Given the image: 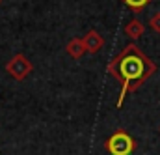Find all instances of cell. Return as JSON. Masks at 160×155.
<instances>
[{
  "label": "cell",
  "instance_id": "6da1fadb",
  "mask_svg": "<svg viewBox=\"0 0 160 155\" xmlns=\"http://www.w3.org/2000/svg\"><path fill=\"white\" fill-rule=\"evenodd\" d=\"M155 71H157V64L136 43H128L118 56H114L112 62L108 64V73L121 86L118 109L123 107L125 97L130 92H136L140 86H143L153 77Z\"/></svg>",
  "mask_w": 160,
  "mask_h": 155
},
{
  "label": "cell",
  "instance_id": "8992f818",
  "mask_svg": "<svg viewBox=\"0 0 160 155\" xmlns=\"http://www.w3.org/2000/svg\"><path fill=\"white\" fill-rule=\"evenodd\" d=\"M65 51H67V54H69L73 60H80V58L86 54V47H84V41H82V38L69 39V43H67Z\"/></svg>",
  "mask_w": 160,
  "mask_h": 155
},
{
  "label": "cell",
  "instance_id": "7a4b0ae2",
  "mask_svg": "<svg viewBox=\"0 0 160 155\" xmlns=\"http://www.w3.org/2000/svg\"><path fill=\"white\" fill-rule=\"evenodd\" d=\"M104 150L110 155H132L136 150V140L125 129H118L106 138Z\"/></svg>",
  "mask_w": 160,
  "mask_h": 155
},
{
  "label": "cell",
  "instance_id": "ba28073f",
  "mask_svg": "<svg viewBox=\"0 0 160 155\" xmlns=\"http://www.w3.org/2000/svg\"><path fill=\"white\" fill-rule=\"evenodd\" d=\"M149 28H151L153 32L160 34V11H157V13L151 15V19H149Z\"/></svg>",
  "mask_w": 160,
  "mask_h": 155
},
{
  "label": "cell",
  "instance_id": "277c9868",
  "mask_svg": "<svg viewBox=\"0 0 160 155\" xmlns=\"http://www.w3.org/2000/svg\"><path fill=\"white\" fill-rule=\"evenodd\" d=\"M84 47H86V52H89V54H97L102 47H104V38L97 32V30H88V34H84Z\"/></svg>",
  "mask_w": 160,
  "mask_h": 155
},
{
  "label": "cell",
  "instance_id": "9c48e42d",
  "mask_svg": "<svg viewBox=\"0 0 160 155\" xmlns=\"http://www.w3.org/2000/svg\"><path fill=\"white\" fill-rule=\"evenodd\" d=\"M0 4H2V0H0Z\"/></svg>",
  "mask_w": 160,
  "mask_h": 155
},
{
  "label": "cell",
  "instance_id": "5b68a950",
  "mask_svg": "<svg viewBox=\"0 0 160 155\" xmlns=\"http://www.w3.org/2000/svg\"><path fill=\"white\" fill-rule=\"evenodd\" d=\"M143 32H145V26H143V23H142L140 19H130V21L125 24V34L132 39V41L140 39L143 36Z\"/></svg>",
  "mask_w": 160,
  "mask_h": 155
},
{
  "label": "cell",
  "instance_id": "52a82bcc",
  "mask_svg": "<svg viewBox=\"0 0 160 155\" xmlns=\"http://www.w3.org/2000/svg\"><path fill=\"white\" fill-rule=\"evenodd\" d=\"M121 2H123L127 8H130L132 11H136V13H138V11H142V9L147 6L151 0H121Z\"/></svg>",
  "mask_w": 160,
  "mask_h": 155
},
{
  "label": "cell",
  "instance_id": "3957f363",
  "mask_svg": "<svg viewBox=\"0 0 160 155\" xmlns=\"http://www.w3.org/2000/svg\"><path fill=\"white\" fill-rule=\"evenodd\" d=\"M32 69H34V66H32V62H30L24 54H15V56L6 64L8 75L13 77L15 80H24V78L32 73Z\"/></svg>",
  "mask_w": 160,
  "mask_h": 155
}]
</instances>
